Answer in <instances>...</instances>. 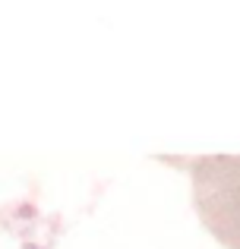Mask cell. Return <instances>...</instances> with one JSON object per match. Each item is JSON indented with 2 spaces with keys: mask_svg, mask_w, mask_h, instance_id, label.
Instances as JSON below:
<instances>
[{
  "mask_svg": "<svg viewBox=\"0 0 240 249\" xmlns=\"http://www.w3.org/2000/svg\"><path fill=\"white\" fill-rule=\"evenodd\" d=\"M193 177V205L205 231L228 249H240V155L167 158Z\"/></svg>",
  "mask_w": 240,
  "mask_h": 249,
  "instance_id": "6da1fadb",
  "label": "cell"
}]
</instances>
